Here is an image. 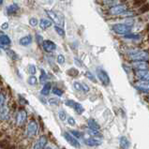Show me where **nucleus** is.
<instances>
[{"label":"nucleus","mask_w":149,"mask_h":149,"mask_svg":"<svg viewBox=\"0 0 149 149\" xmlns=\"http://www.w3.org/2000/svg\"><path fill=\"white\" fill-rule=\"evenodd\" d=\"M129 54L132 61H147L149 59V54L146 51L131 50L129 51Z\"/></svg>","instance_id":"obj_1"},{"label":"nucleus","mask_w":149,"mask_h":149,"mask_svg":"<svg viewBox=\"0 0 149 149\" xmlns=\"http://www.w3.org/2000/svg\"><path fill=\"white\" fill-rule=\"evenodd\" d=\"M112 29L118 35L124 36L131 31V26H129L125 24H114L112 26Z\"/></svg>","instance_id":"obj_2"},{"label":"nucleus","mask_w":149,"mask_h":149,"mask_svg":"<svg viewBox=\"0 0 149 149\" xmlns=\"http://www.w3.org/2000/svg\"><path fill=\"white\" fill-rule=\"evenodd\" d=\"M39 130V125L35 120H31L27 126V136L29 138L35 137Z\"/></svg>","instance_id":"obj_3"},{"label":"nucleus","mask_w":149,"mask_h":149,"mask_svg":"<svg viewBox=\"0 0 149 149\" xmlns=\"http://www.w3.org/2000/svg\"><path fill=\"white\" fill-rule=\"evenodd\" d=\"M126 10H127V6L124 5V4H121V5H116L113 6L110 8V14L113 15V16H117V15H121L123 12H125Z\"/></svg>","instance_id":"obj_4"},{"label":"nucleus","mask_w":149,"mask_h":149,"mask_svg":"<svg viewBox=\"0 0 149 149\" xmlns=\"http://www.w3.org/2000/svg\"><path fill=\"white\" fill-rule=\"evenodd\" d=\"M97 75L99 77L100 81L104 84V86H108L110 84V77L108 76L107 72L105 70H101V69H97Z\"/></svg>","instance_id":"obj_5"},{"label":"nucleus","mask_w":149,"mask_h":149,"mask_svg":"<svg viewBox=\"0 0 149 149\" xmlns=\"http://www.w3.org/2000/svg\"><path fill=\"white\" fill-rule=\"evenodd\" d=\"M63 136H64V138L67 140V142L70 143V146H72L73 147H76V148H80L81 147V144H80L79 141L74 137V136H72L70 133H69V132H64L63 133Z\"/></svg>","instance_id":"obj_6"},{"label":"nucleus","mask_w":149,"mask_h":149,"mask_svg":"<svg viewBox=\"0 0 149 149\" xmlns=\"http://www.w3.org/2000/svg\"><path fill=\"white\" fill-rule=\"evenodd\" d=\"M27 119V113L24 109H21L16 116V121L18 126H23Z\"/></svg>","instance_id":"obj_7"},{"label":"nucleus","mask_w":149,"mask_h":149,"mask_svg":"<svg viewBox=\"0 0 149 149\" xmlns=\"http://www.w3.org/2000/svg\"><path fill=\"white\" fill-rule=\"evenodd\" d=\"M84 143L86 144L88 146H100L101 141L99 140V138H96V137H92V136L89 135L88 137H84Z\"/></svg>","instance_id":"obj_8"},{"label":"nucleus","mask_w":149,"mask_h":149,"mask_svg":"<svg viewBox=\"0 0 149 149\" xmlns=\"http://www.w3.org/2000/svg\"><path fill=\"white\" fill-rule=\"evenodd\" d=\"M46 13H47V15L51 18V20H53V22L55 24L62 26V25H63V20H61L60 16H59L58 14H56V12H54L53 10H46Z\"/></svg>","instance_id":"obj_9"},{"label":"nucleus","mask_w":149,"mask_h":149,"mask_svg":"<svg viewBox=\"0 0 149 149\" xmlns=\"http://www.w3.org/2000/svg\"><path fill=\"white\" fill-rule=\"evenodd\" d=\"M132 68L136 70H149V63L147 61H133Z\"/></svg>","instance_id":"obj_10"},{"label":"nucleus","mask_w":149,"mask_h":149,"mask_svg":"<svg viewBox=\"0 0 149 149\" xmlns=\"http://www.w3.org/2000/svg\"><path fill=\"white\" fill-rule=\"evenodd\" d=\"M47 142H48L47 137H46L45 135H41L40 137L37 140L35 144H34L33 149H45Z\"/></svg>","instance_id":"obj_11"},{"label":"nucleus","mask_w":149,"mask_h":149,"mask_svg":"<svg viewBox=\"0 0 149 149\" xmlns=\"http://www.w3.org/2000/svg\"><path fill=\"white\" fill-rule=\"evenodd\" d=\"M42 47H43V50L46 53H52L56 49V45H55L54 41L46 40H43V42H42Z\"/></svg>","instance_id":"obj_12"},{"label":"nucleus","mask_w":149,"mask_h":149,"mask_svg":"<svg viewBox=\"0 0 149 149\" xmlns=\"http://www.w3.org/2000/svg\"><path fill=\"white\" fill-rule=\"evenodd\" d=\"M135 87L143 92H149V81L139 80L135 83Z\"/></svg>","instance_id":"obj_13"},{"label":"nucleus","mask_w":149,"mask_h":149,"mask_svg":"<svg viewBox=\"0 0 149 149\" xmlns=\"http://www.w3.org/2000/svg\"><path fill=\"white\" fill-rule=\"evenodd\" d=\"M135 75L140 80H146V81H149V70H136Z\"/></svg>","instance_id":"obj_14"},{"label":"nucleus","mask_w":149,"mask_h":149,"mask_svg":"<svg viewBox=\"0 0 149 149\" xmlns=\"http://www.w3.org/2000/svg\"><path fill=\"white\" fill-rule=\"evenodd\" d=\"M87 126L90 130H97L99 131L100 130V126L99 125V123H97L96 120H94L93 118H90L88 119L87 121Z\"/></svg>","instance_id":"obj_15"},{"label":"nucleus","mask_w":149,"mask_h":149,"mask_svg":"<svg viewBox=\"0 0 149 149\" xmlns=\"http://www.w3.org/2000/svg\"><path fill=\"white\" fill-rule=\"evenodd\" d=\"M8 113H10V110L7 107V106H2L0 108V120L1 121H5L8 117Z\"/></svg>","instance_id":"obj_16"},{"label":"nucleus","mask_w":149,"mask_h":149,"mask_svg":"<svg viewBox=\"0 0 149 149\" xmlns=\"http://www.w3.org/2000/svg\"><path fill=\"white\" fill-rule=\"evenodd\" d=\"M32 36L31 35H26L23 38H21L20 40H19V43L23 46H28L32 43Z\"/></svg>","instance_id":"obj_17"},{"label":"nucleus","mask_w":149,"mask_h":149,"mask_svg":"<svg viewBox=\"0 0 149 149\" xmlns=\"http://www.w3.org/2000/svg\"><path fill=\"white\" fill-rule=\"evenodd\" d=\"M51 89H52V84H51V83H45L43 88H42L41 91H40L41 95L42 96H48L50 94Z\"/></svg>","instance_id":"obj_18"},{"label":"nucleus","mask_w":149,"mask_h":149,"mask_svg":"<svg viewBox=\"0 0 149 149\" xmlns=\"http://www.w3.org/2000/svg\"><path fill=\"white\" fill-rule=\"evenodd\" d=\"M52 25V21H50L48 19H41L40 22V26L42 30H45L48 27H50Z\"/></svg>","instance_id":"obj_19"},{"label":"nucleus","mask_w":149,"mask_h":149,"mask_svg":"<svg viewBox=\"0 0 149 149\" xmlns=\"http://www.w3.org/2000/svg\"><path fill=\"white\" fill-rule=\"evenodd\" d=\"M19 10V6L17 4H11L8 8H7V11H8V14H13L15 12H17Z\"/></svg>","instance_id":"obj_20"},{"label":"nucleus","mask_w":149,"mask_h":149,"mask_svg":"<svg viewBox=\"0 0 149 149\" xmlns=\"http://www.w3.org/2000/svg\"><path fill=\"white\" fill-rule=\"evenodd\" d=\"M120 146L122 149H129L130 147V141L124 136L120 138Z\"/></svg>","instance_id":"obj_21"},{"label":"nucleus","mask_w":149,"mask_h":149,"mask_svg":"<svg viewBox=\"0 0 149 149\" xmlns=\"http://www.w3.org/2000/svg\"><path fill=\"white\" fill-rule=\"evenodd\" d=\"M0 43L2 45H10L11 43V40L10 37L7 35H1L0 36Z\"/></svg>","instance_id":"obj_22"},{"label":"nucleus","mask_w":149,"mask_h":149,"mask_svg":"<svg viewBox=\"0 0 149 149\" xmlns=\"http://www.w3.org/2000/svg\"><path fill=\"white\" fill-rule=\"evenodd\" d=\"M149 11V3H146L143 5L138 8V13L139 14H143V13H146V12Z\"/></svg>","instance_id":"obj_23"},{"label":"nucleus","mask_w":149,"mask_h":149,"mask_svg":"<svg viewBox=\"0 0 149 149\" xmlns=\"http://www.w3.org/2000/svg\"><path fill=\"white\" fill-rule=\"evenodd\" d=\"M6 54L8 55V56H10L12 60H17V59H18V54H17L14 51H12V50H10V49H7L6 50Z\"/></svg>","instance_id":"obj_24"},{"label":"nucleus","mask_w":149,"mask_h":149,"mask_svg":"<svg viewBox=\"0 0 149 149\" xmlns=\"http://www.w3.org/2000/svg\"><path fill=\"white\" fill-rule=\"evenodd\" d=\"M73 109L75 110V112L77 113L78 114H82L84 112V108L80 103H78V102H75Z\"/></svg>","instance_id":"obj_25"},{"label":"nucleus","mask_w":149,"mask_h":149,"mask_svg":"<svg viewBox=\"0 0 149 149\" xmlns=\"http://www.w3.org/2000/svg\"><path fill=\"white\" fill-rule=\"evenodd\" d=\"M0 148L1 149H10L11 148L10 143L8 141H7V140L0 141Z\"/></svg>","instance_id":"obj_26"},{"label":"nucleus","mask_w":149,"mask_h":149,"mask_svg":"<svg viewBox=\"0 0 149 149\" xmlns=\"http://www.w3.org/2000/svg\"><path fill=\"white\" fill-rule=\"evenodd\" d=\"M146 0H133V2H132V6L133 8H141L143 4H146Z\"/></svg>","instance_id":"obj_27"},{"label":"nucleus","mask_w":149,"mask_h":149,"mask_svg":"<svg viewBox=\"0 0 149 149\" xmlns=\"http://www.w3.org/2000/svg\"><path fill=\"white\" fill-rule=\"evenodd\" d=\"M67 73H68V75L71 76V77H76V76L79 75V70L74 69V68H71V69H70L67 71Z\"/></svg>","instance_id":"obj_28"},{"label":"nucleus","mask_w":149,"mask_h":149,"mask_svg":"<svg viewBox=\"0 0 149 149\" xmlns=\"http://www.w3.org/2000/svg\"><path fill=\"white\" fill-rule=\"evenodd\" d=\"M54 30L56 31V33L58 34L59 36H61V37H65V31H64V29L60 26V25L55 24V25H54Z\"/></svg>","instance_id":"obj_29"},{"label":"nucleus","mask_w":149,"mask_h":149,"mask_svg":"<svg viewBox=\"0 0 149 149\" xmlns=\"http://www.w3.org/2000/svg\"><path fill=\"white\" fill-rule=\"evenodd\" d=\"M27 83L30 84V86H36V84H38V79L34 75H31L30 77L28 78Z\"/></svg>","instance_id":"obj_30"},{"label":"nucleus","mask_w":149,"mask_h":149,"mask_svg":"<svg viewBox=\"0 0 149 149\" xmlns=\"http://www.w3.org/2000/svg\"><path fill=\"white\" fill-rule=\"evenodd\" d=\"M47 74H46V72L43 70H41V74H40V82L41 84H44L46 83V81H47Z\"/></svg>","instance_id":"obj_31"},{"label":"nucleus","mask_w":149,"mask_h":149,"mask_svg":"<svg viewBox=\"0 0 149 149\" xmlns=\"http://www.w3.org/2000/svg\"><path fill=\"white\" fill-rule=\"evenodd\" d=\"M58 116H59V119H60L61 121H65L67 119V114L65 113V111L64 110H60L58 112Z\"/></svg>","instance_id":"obj_32"},{"label":"nucleus","mask_w":149,"mask_h":149,"mask_svg":"<svg viewBox=\"0 0 149 149\" xmlns=\"http://www.w3.org/2000/svg\"><path fill=\"white\" fill-rule=\"evenodd\" d=\"M124 37L126 38V39H134V40H136V39H138V38H139V35H138V34H133V33L130 32V33L126 34V35H124Z\"/></svg>","instance_id":"obj_33"},{"label":"nucleus","mask_w":149,"mask_h":149,"mask_svg":"<svg viewBox=\"0 0 149 149\" xmlns=\"http://www.w3.org/2000/svg\"><path fill=\"white\" fill-rule=\"evenodd\" d=\"M53 93L54 95H56L58 97H61L63 95V91L61 90L60 88H58V87H54L53 88Z\"/></svg>","instance_id":"obj_34"},{"label":"nucleus","mask_w":149,"mask_h":149,"mask_svg":"<svg viewBox=\"0 0 149 149\" xmlns=\"http://www.w3.org/2000/svg\"><path fill=\"white\" fill-rule=\"evenodd\" d=\"M56 61L59 65H63L65 63V56L63 54H58L57 55V58H56Z\"/></svg>","instance_id":"obj_35"},{"label":"nucleus","mask_w":149,"mask_h":149,"mask_svg":"<svg viewBox=\"0 0 149 149\" xmlns=\"http://www.w3.org/2000/svg\"><path fill=\"white\" fill-rule=\"evenodd\" d=\"M28 71H29V73H30L31 75H34V74H36V72H37V69H36V67L35 65H29L28 66Z\"/></svg>","instance_id":"obj_36"},{"label":"nucleus","mask_w":149,"mask_h":149,"mask_svg":"<svg viewBox=\"0 0 149 149\" xmlns=\"http://www.w3.org/2000/svg\"><path fill=\"white\" fill-rule=\"evenodd\" d=\"M86 76L88 78V79H90L92 82H94V83H97V80H96V78L94 77V75H93L90 71H86Z\"/></svg>","instance_id":"obj_37"},{"label":"nucleus","mask_w":149,"mask_h":149,"mask_svg":"<svg viewBox=\"0 0 149 149\" xmlns=\"http://www.w3.org/2000/svg\"><path fill=\"white\" fill-rule=\"evenodd\" d=\"M73 86L77 91H83V84H80L78 82H75L73 84Z\"/></svg>","instance_id":"obj_38"},{"label":"nucleus","mask_w":149,"mask_h":149,"mask_svg":"<svg viewBox=\"0 0 149 149\" xmlns=\"http://www.w3.org/2000/svg\"><path fill=\"white\" fill-rule=\"evenodd\" d=\"M70 133L71 134H73V136L75 138H77V139H79V138H82V133L81 132H79V131H77V130H70Z\"/></svg>","instance_id":"obj_39"},{"label":"nucleus","mask_w":149,"mask_h":149,"mask_svg":"<svg viewBox=\"0 0 149 149\" xmlns=\"http://www.w3.org/2000/svg\"><path fill=\"white\" fill-rule=\"evenodd\" d=\"M59 100H57V99H55V97H53V99H50L49 100V103L51 104V105H58L59 104Z\"/></svg>","instance_id":"obj_40"},{"label":"nucleus","mask_w":149,"mask_h":149,"mask_svg":"<svg viewBox=\"0 0 149 149\" xmlns=\"http://www.w3.org/2000/svg\"><path fill=\"white\" fill-rule=\"evenodd\" d=\"M133 15H134L133 11H131V10H126L125 12H123L121 14V16H124V17H131Z\"/></svg>","instance_id":"obj_41"},{"label":"nucleus","mask_w":149,"mask_h":149,"mask_svg":"<svg viewBox=\"0 0 149 149\" xmlns=\"http://www.w3.org/2000/svg\"><path fill=\"white\" fill-rule=\"evenodd\" d=\"M68 123H69V124L71 125V126H74L76 124V121L72 116H69V117H68Z\"/></svg>","instance_id":"obj_42"},{"label":"nucleus","mask_w":149,"mask_h":149,"mask_svg":"<svg viewBox=\"0 0 149 149\" xmlns=\"http://www.w3.org/2000/svg\"><path fill=\"white\" fill-rule=\"evenodd\" d=\"M38 20L36 18H31L30 20H29V24H30V25H32V26H37L38 24Z\"/></svg>","instance_id":"obj_43"},{"label":"nucleus","mask_w":149,"mask_h":149,"mask_svg":"<svg viewBox=\"0 0 149 149\" xmlns=\"http://www.w3.org/2000/svg\"><path fill=\"white\" fill-rule=\"evenodd\" d=\"M65 103H66L67 106H69V107L73 108L74 107V104H75V101L74 100H67Z\"/></svg>","instance_id":"obj_44"},{"label":"nucleus","mask_w":149,"mask_h":149,"mask_svg":"<svg viewBox=\"0 0 149 149\" xmlns=\"http://www.w3.org/2000/svg\"><path fill=\"white\" fill-rule=\"evenodd\" d=\"M124 24H127V25H129V26H132V24H134V22H133V20H132V19L127 18V19H126V21H125V23H124Z\"/></svg>","instance_id":"obj_45"},{"label":"nucleus","mask_w":149,"mask_h":149,"mask_svg":"<svg viewBox=\"0 0 149 149\" xmlns=\"http://www.w3.org/2000/svg\"><path fill=\"white\" fill-rule=\"evenodd\" d=\"M4 101H5V95L2 94V93H0V108L3 106Z\"/></svg>","instance_id":"obj_46"},{"label":"nucleus","mask_w":149,"mask_h":149,"mask_svg":"<svg viewBox=\"0 0 149 149\" xmlns=\"http://www.w3.org/2000/svg\"><path fill=\"white\" fill-rule=\"evenodd\" d=\"M83 84V91H84V92H88L89 90H90L86 84Z\"/></svg>","instance_id":"obj_47"},{"label":"nucleus","mask_w":149,"mask_h":149,"mask_svg":"<svg viewBox=\"0 0 149 149\" xmlns=\"http://www.w3.org/2000/svg\"><path fill=\"white\" fill-rule=\"evenodd\" d=\"M1 28H2V30H7V29L8 28V23H4V24H2Z\"/></svg>","instance_id":"obj_48"},{"label":"nucleus","mask_w":149,"mask_h":149,"mask_svg":"<svg viewBox=\"0 0 149 149\" xmlns=\"http://www.w3.org/2000/svg\"><path fill=\"white\" fill-rule=\"evenodd\" d=\"M37 40H38V41H39V43H40V44L43 42V39H42L41 36H40V35H37Z\"/></svg>","instance_id":"obj_49"},{"label":"nucleus","mask_w":149,"mask_h":149,"mask_svg":"<svg viewBox=\"0 0 149 149\" xmlns=\"http://www.w3.org/2000/svg\"><path fill=\"white\" fill-rule=\"evenodd\" d=\"M146 32H148L149 33V24L146 25Z\"/></svg>","instance_id":"obj_50"},{"label":"nucleus","mask_w":149,"mask_h":149,"mask_svg":"<svg viewBox=\"0 0 149 149\" xmlns=\"http://www.w3.org/2000/svg\"><path fill=\"white\" fill-rule=\"evenodd\" d=\"M3 2H4V0H0V6L2 5V4H3Z\"/></svg>","instance_id":"obj_51"},{"label":"nucleus","mask_w":149,"mask_h":149,"mask_svg":"<svg viewBox=\"0 0 149 149\" xmlns=\"http://www.w3.org/2000/svg\"><path fill=\"white\" fill-rule=\"evenodd\" d=\"M45 149H52V148H51L50 146H46V147H45Z\"/></svg>","instance_id":"obj_52"},{"label":"nucleus","mask_w":149,"mask_h":149,"mask_svg":"<svg viewBox=\"0 0 149 149\" xmlns=\"http://www.w3.org/2000/svg\"><path fill=\"white\" fill-rule=\"evenodd\" d=\"M2 84V81H1V78H0V86Z\"/></svg>","instance_id":"obj_53"},{"label":"nucleus","mask_w":149,"mask_h":149,"mask_svg":"<svg viewBox=\"0 0 149 149\" xmlns=\"http://www.w3.org/2000/svg\"><path fill=\"white\" fill-rule=\"evenodd\" d=\"M1 136H2V132H0V137H1Z\"/></svg>","instance_id":"obj_54"},{"label":"nucleus","mask_w":149,"mask_h":149,"mask_svg":"<svg viewBox=\"0 0 149 149\" xmlns=\"http://www.w3.org/2000/svg\"><path fill=\"white\" fill-rule=\"evenodd\" d=\"M147 40H148V41H149V35H148V37H147Z\"/></svg>","instance_id":"obj_55"},{"label":"nucleus","mask_w":149,"mask_h":149,"mask_svg":"<svg viewBox=\"0 0 149 149\" xmlns=\"http://www.w3.org/2000/svg\"><path fill=\"white\" fill-rule=\"evenodd\" d=\"M60 1H64V0H60Z\"/></svg>","instance_id":"obj_56"},{"label":"nucleus","mask_w":149,"mask_h":149,"mask_svg":"<svg viewBox=\"0 0 149 149\" xmlns=\"http://www.w3.org/2000/svg\"><path fill=\"white\" fill-rule=\"evenodd\" d=\"M19 149H24V148H19Z\"/></svg>","instance_id":"obj_57"},{"label":"nucleus","mask_w":149,"mask_h":149,"mask_svg":"<svg viewBox=\"0 0 149 149\" xmlns=\"http://www.w3.org/2000/svg\"><path fill=\"white\" fill-rule=\"evenodd\" d=\"M148 100H149V99H148Z\"/></svg>","instance_id":"obj_58"}]
</instances>
